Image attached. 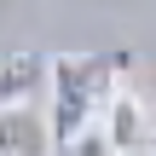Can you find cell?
<instances>
[{
	"instance_id": "1",
	"label": "cell",
	"mask_w": 156,
	"mask_h": 156,
	"mask_svg": "<svg viewBox=\"0 0 156 156\" xmlns=\"http://www.w3.org/2000/svg\"><path fill=\"white\" fill-rule=\"evenodd\" d=\"M127 64H133L127 52H58V58H52V81H46L52 104H46V116H52L58 151H75V145L104 122L110 98L122 93L116 75H122Z\"/></svg>"
},
{
	"instance_id": "2",
	"label": "cell",
	"mask_w": 156,
	"mask_h": 156,
	"mask_svg": "<svg viewBox=\"0 0 156 156\" xmlns=\"http://www.w3.org/2000/svg\"><path fill=\"white\" fill-rule=\"evenodd\" d=\"M98 133L110 139L116 156H145V151H156V116H151V104H145L133 87H122V93L110 98Z\"/></svg>"
},
{
	"instance_id": "3",
	"label": "cell",
	"mask_w": 156,
	"mask_h": 156,
	"mask_svg": "<svg viewBox=\"0 0 156 156\" xmlns=\"http://www.w3.org/2000/svg\"><path fill=\"white\" fill-rule=\"evenodd\" d=\"M58 133L52 116H41L35 104H0V156H52Z\"/></svg>"
},
{
	"instance_id": "4",
	"label": "cell",
	"mask_w": 156,
	"mask_h": 156,
	"mask_svg": "<svg viewBox=\"0 0 156 156\" xmlns=\"http://www.w3.org/2000/svg\"><path fill=\"white\" fill-rule=\"evenodd\" d=\"M52 81V58L41 52H6L0 58V104H35V93Z\"/></svg>"
},
{
	"instance_id": "5",
	"label": "cell",
	"mask_w": 156,
	"mask_h": 156,
	"mask_svg": "<svg viewBox=\"0 0 156 156\" xmlns=\"http://www.w3.org/2000/svg\"><path fill=\"white\" fill-rule=\"evenodd\" d=\"M75 156H116V151H110V139H104V133L93 127V133H87V139L75 145Z\"/></svg>"
}]
</instances>
